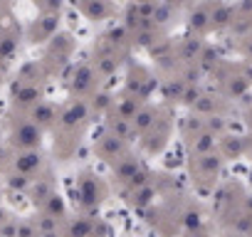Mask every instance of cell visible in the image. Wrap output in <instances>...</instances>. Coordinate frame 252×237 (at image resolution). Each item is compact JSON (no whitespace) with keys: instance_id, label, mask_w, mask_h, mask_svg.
Returning <instances> with one entry per match:
<instances>
[{"instance_id":"6da1fadb","label":"cell","mask_w":252,"mask_h":237,"mask_svg":"<svg viewBox=\"0 0 252 237\" xmlns=\"http://www.w3.org/2000/svg\"><path fill=\"white\" fill-rule=\"evenodd\" d=\"M42 129H37L28 116H15L10 124V134H8V146L15 153L23 151H40L42 146Z\"/></svg>"},{"instance_id":"7a4b0ae2","label":"cell","mask_w":252,"mask_h":237,"mask_svg":"<svg viewBox=\"0 0 252 237\" xmlns=\"http://www.w3.org/2000/svg\"><path fill=\"white\" fill-rule=\"evenodd\" d=\"M72 52H74V37H72V32H57L47 42V50H45V59H42L45 72H60L69 62Z\"/></svg>"},{"instance_id":"3957f363","label":"cell","mask_w":252,"mask_h":237,"mask_svg":"<svg viewBox=\"0 0 252 237\" xmlns=\"http://www.w3.org/2000/svg\"><path fill=\"white\" fill-rule=\"evenodd\" d=\"M96 87H99V74L92 62H82L79 67H74V72L69 77V94L74 99L92 96L96 91Z\"/></svg>"},{"instance_id":"277c9868","label":"cell","mask_w":252,"mask_h":237,"mask_svg":"<svg viewBox=\"0 0 252 237\" xmlns=\"http://www.w3.org/2000/svg\"><path fill=\"white\" fill-rule=\"evenodd\" d=\"M40 101H45V89H42V84H23V82L15 79L13 91H10V106H13V111L28 114V111H30L32 106H37Z\"/></svg>"},{"instance_id":"5b68a950","label":"cell","mask_w":252,"mask_h":237,"mask_svg":"<svg viewBox=\"0 0 252 237\" xmlns=\"http://www.w3.org/2000/svg\"><path fill=\"white\" fill-rule=\"evenodd\" d=\"M89 101L87 99H72L67 106L60 109V121H57V129L62 134H72L77 131L87 118H89Z\"/></svg>"},{"instance_id":"8992f818","label":"cell","mask_w":252,"mask_h":237,"mask_svg":"<svg viewBox=\"0 0 252 237\" xmlns=\"http://www.w3.org/2000/svg\"><path fill=\"white\" fill-rule=\"evenodd\" d=\"M104 183L94 176V173H82L77 180V198L82 203V207H99V203L104 200Z\"/></svg>"},{"instance_id":"52a82bcc","label":"cell","mask_w":252,"mask_h":237,"mask_svg":"<svg viewBox=\"0 0 252 237\" xmlns=\"http://www.w3.org/2000/svg\"><path fill=\"white\" fill-rule=\"evenodd\" d=\"M94 153H96L101 161L116 163V161H121L124 156H129V141H124V139H119V136H111V134H104V136L96 141Z\"/></svg>"},{"instance_id":"ba28073f","label":"cell","mask_w":252,"mask_h":237,"mask_svg":"<svg viewBox=\"0 0 252 237\" xmlns=\"http://www.w3.org/2000/svg\"><path fill=\"white\" fill-rule=\"evenodd\" d=\"M30 121L37 126V129H42V131H47V129H57V121H60V109L52 104V101H40L37 106H32L28 114H25Z\"/></svg>"},{"instance_id":"9c48e42d","label":"cell","mask_w":252,"mask_h":237,"mask_svg":"<svg viewBox=\"0 0 252 237\" xmlns=\"http://www.w3.org/2000/svg\"><path fill=\"white\" fill-rule=\"evenodd\" d=\"M101 235H104V225L101 222L96 225V220L84 217V215L67 220L62 230V237H101Z\"/></svg>"},{"instance_id":"30bf717a","label":"cell","mask_w":252,"mask_h":237,"mask_svg":"<svg viewBox=\"0 0 252 237\" xmlns=\"http://www.w3.org/2000/svg\"><path fill=\"white\" fill-rule=\"evenodd\" d=\"M60 32V15H40L30 25V42H50Z\"/></svg>"},{"instance_id":"8fae6325","label":"cell","mask_w":252,"mask_h":237,"mask_svg":"<svg viewBox=\"0 0 252 237\" xmlns=\"http://www.w3.org/2000/svg\"><path fill=\"white\" fill-rule=\"evenodd\" d=\"M42 166H45L42 151H23V153H15V161H13V171L25 173V176H30V178L40 176Z\"/></svg>"},{"instance_id":"7c38bea8","label":"cell","mask_w":252,"mask_h":237,"mask_svg":"<svg viewBox=\"0 0 252 237\" xmlns=\"http://www.w3.org/2000/svg\"><path fill=\"white\" fill-rule=\"evenodd\" d=\"M74 8L92 23H99V20H106L114 15V5L106 3V0H79V3H74Z\"/></svg>"},{"instance_id":"4fadbf2b","label":"cell","mask_w":252,"mask_h":237,"mask_svg":"<svg viewBox=\"0 0 252 237\" xmlns=\"http://www.w3.org/2000/svg\"><path fill=\"white\" fill-rule=\"evenodd\" d=\"M222 166V156L220 153H208V156H198L193 158V173L198 180H210L220 173Z\"/></svg>"},{"instance_id":"5bb4252c","label":"cell","mask_w":252,"mask_h":237,"mask_svg":"<svg viewBox=\"0 0 252 237\" xmlns=\"http://www.w3.org/2000/svg\"><path fill=\"white\" fill-rule=\"evenodd\" d=\"M55 195V180L50 173H42V176H35L32 180V188H30V200L35 207H42L50 198Z\"/></svg>"},{"instance_id":"9a60e30c","label":"cell","mask_w":252,"mask_h":237,"mask_svg":"<svg viewBox=\"0 0 252 237\" xmlns=\"http://www.w3.org/2000/svg\"><path fill=\"white\" fill-rule=\"evenodd\" d=\"M158 116H161V109H158V106H154V104H144L141 111L136 114V118L131 121V124H134V134H136V136H139V134H149V131L161 121Z\"/></svg>"},{"instance_id":"2e32d148","label":"cell","mask_w":252,"mask_h":237,"mask_svg":"<svg viewBox=\"0 0 252 237\" xmlns=\"http://www.w3.org/2000/svg\"><path fill=\"white\" fill-rule=\"evenodd\" d=\"M203 50H205V45H203V40H200V37H186V40L178 45L176 57L183 62V67H188V64H198V59H200Z\"/></svg>"},{"instance_id":"e0dca14e","label":"cell","mask_w":252,"mask_h":237,"mask_svg":"<svg viewBox=\"0 0 252 237\" xmlns=\"http://www.w3.org/2000/svg\"><path fill=\"white\" fill-rule=\"evenodd\" d=\"M141 171V166H139V158L136 156H124L121 161H116L114 163V178H116V183H121V185H129L131 183V178L136 176Z\"/></svg>"},{"instance_id":"ac0fdd59","label":"cell","mask_w":252,"mask_h":237,"mask_svg":"<svg viewBox=\"0 0 252 237\" xmlns=\"http://www.w3.org/2000/svg\"><path fill=\"white\" fill-rule=\"evenodd\" d=\"M210 15H213V5H198L190 10L188 15V28L195 32V35H203L208 32L213 25H210Z\"/></svg>"},{"instance_id":"d6986e66","label":"cell","mask_w":252,"mask_h":237,"mask_svg":"<svg viewBox=\"0 0 252 237\" xmlns=\"http://www.w3.org/2000/svg\"><path fill=\"white\" fill-rule=\"evenodd\" d=\"M141 106H144L141 99H136V96H131V94H124L121 99H116L114 114H116L119 118H126V121H134L136 114L141 111Z\"/></svg>"},{"instance_id":"ffe728a7","label":"cell","mask_w":252,"mask_h":237,"mask_svg":"<svg viewBox=\"0 0 252 237\" xmlns=\"http://www.w3.org/2000/svg\"><path fill=\"white\" fill-rule=\"evenodd\" d=\"M106 116H109V118H106V134L119 136V139H124V141L136 139V134H134V124H131V121H126V118H119L114 111L106 114Z\"/></svg>"},{"instance_id":"44dd1931","label":"cell","mask_w":252,"mask_h":237,"mask_svg":"<svg viewBox=\"0 0 252 237\" xmlns=\"http://www.w3.org/2000/svg\"><path fill=\"white\" fill-rule=\"evenodd\" d=\"M220 144V139L218 136H213V134H200L198 139H193V141H188V151H190V158H198V156H208V153H215V146Z\"/></svg>"},{"instance_id":"7402d4cb","label":"cell","mask_w":252,"mask_h":237,"mask_svg":"<svg viewBox=\"0 0 252 237\" xmlns=\"http://www.w3.org/2000/svg\"><path fill=\"white\" fill-rule=\"evenodd\" d=\"M235 20H237V8H232V5H213L210 25L215 30H225V28L235 25Z\"/></svg>"},{"instance_id":"603a6c76","label":"cell","mask_w":252,"mask_h":237,"mask_svg":"<svg viewBox=\"0 0 252 237\" xmlns=\"http://www.w3.org/2000/svg\"><path fill=\"white\" fill-rule=\"evenodd\" d=\"M220 156L222 158H240L242 153H247V146H245V139L242 136H222L220 139Z\"/></svg>"},{"instance_id":"cb8c5ba5","label":"cell","mask_w":252,"mask_h":237,"mask_svg":"<svg viewBox=\"0 0 252 237\" xmlns=\"http://www.w3.org/2000/svg\"><path fill=\"white\" fill-rule=\"evenodd\" d=\"M40 212H45V215H50V217H55L57 222H67V212H69V207H67V200L60 195V193H55L42 207H40Z\"/></svg>"},{"instance_id":"d4e9b609","label":"cell","mask_w":252,"mask_h":237,"mask_svg":"<svg viewBox=\"0 0 252 237\" xmlns=\"http://www.w3.org/2000/svg\"><path fill=\"white\" fill-rule=\"evenodd\" d=\"M114 104H116V99H114V94L106 91V89H96V91L92 94V99H89V109H92L94 114H111V111H114Z\"/></svg>"},{"instance_id":"484cf974","label":"cell","mask_w":252,"mask_h":237,"mask_svg":"<svg viewBox=\"0 0 252 237\" xmlns=\"http://www.w3.org/2000/svg\"><path fill=\"white\" fill-rule=\"evenodd\" d=\"M181 134H183L186 141L198 139L200 134H205V118H203V116H195V114L186 116V118H183V124H181Z\"/></svg>"},{"instance_id":"4316f807","label":"cell","mask_w":252,"mask_h":237,"mask_svg":"<svg viewBox=\"0 0 252 237\" xmlns=\"http://www.w3.org/2000/svg\"><path fill=\"white\" fill-rule=\"evenodd\" d=\"M18 47H20V35L15 30H8L3 37H0V62H8L18 55Z\"/></svg>"},{"instance_id":"83f0119b","label":"cell","mask_w":252,"mask_h":237,"mask_svg":"<svg viewBox=\"0 0 252 237\" xmlns=\"http://www.w3.org/2000/svg\"><path fill=\"white\" fill-rule=\"evenodd\" d=\"M104 40H106V45L114 50V52H119L121 47H126L131 42V32L126 30L124 25H119V28H111L106 35H104Z\"/></svg>"},{"instance_id":"f1b7e54d","label":"cell","mask_w":252,"mask_h":237,"mask_svg":"<svg viewBox=\"0 0 252 237\" xmlns=\"http://www.w3.org/2000/svg\"><path fill=\"white\" fill-rule=\"evenodd\" d=\"M161 40V28H149V30H139L136 35H131V45L151 50L156 42Z\"/></svg>"},{"instance_id":"f546056e","label":"cell","mask_w":252,"mask_h":237,"mask_svg":"<svg viewBox=\"0 0 252 237\" xmlns=\"http://www.w3.org/2000/svg\"><path fill=\"white\" fill-rule=\"evenodd\" d=\"M32 180H35V178H30V176H25V173H18V171H10V173L5 176V185H8L13 193H25V190H30V188H32Z\"/></svg>"},{"instance_id":"4dcf8cb0","label":"cell","mask_w":252,"mask_h":237,"mask_svg":"<svg viewBox=\"0 0 252 237\" xmlns=\"http://www.w3.org/2000/svg\"><path fill=\"white\" fill-rule=\"evenodd\" d=\"M186 87H188V84H186L181 77L166 79V84H163V96H166L168 101H178V104H181V96H183Z\"/></svg>"},{"instance_id":"1f68e13d","label":"cell","mask_w":252,"mask_h":237,"mask_svg":"<svg viewBox=\"0 0 252 237\" xmlns=\"http://www.w3.org/2000/svg\"><path fill=\"white\" fill-rule=\"evenodd\" d=\"M205 131L213 134V136H218V139H222L225 131H227V118H225L222 114H218V116H208V118H205Z\"/></svg>"},{"instance_id":"d6a6232c","label":"cell","mask_w":252,"mask_h":237,"mask_svg":"<svg viewBox=\"0 0 252 237\" xmlns=\"http://www.w3.org/2000/svg\"><path fill=\"white\" fill-rule=\"evenodd\" d=\"M156 198V190H154V185H146V188H141V190H136V193H131V203L134 205H139V207H146V205H151V200Z\"/></svg>"},{"instance_id":"836d02e7","label":"cell","mask_w":252,"mask_h":237,"mask_svg":"<svg viewBox=\"0 0 252 237\" xmlns=\"http://www.w3.org/2000/svg\"><path fill=\"white\" fill-rule=\"evenodd\" d=\"M35 225H37V232H40V235H45V232H55V230H60V225H62V222H57L55 217H50V215L40 212V215L35 217Z\"/></svg>"},{"instance_id":"e575fe53","label":"cell","mask_w":252,"mask_h":237,"mask_svg":"<svg viewBox=\"0 0 252 237\" xmlns=\"http://www.w3.org/2000/svg\"><path fill=\"white\" fill-rule=\"evenodd\" d=\"M173 13H176V8L173 5H166V3H158V10H156V25L158 28H163V25H168L171 20H173Z\"/></svg>"},{"instance_id":"d590c367","label":"cell","mask_w":252,"mask_h":237,"mask_svg":"<svg viewBox=\"0 0 252 237\" xmlns=\"http://www.w3.org/2000/svg\"><path fill=\"white\" fill-rule=\"evenodd\" d=\"M225 87H227V94H230V96H240V94H242L250 84H247V82H245V79L237 74V77H227V79H225Z\"/></svg>"},{"instance_id":"8d00e7d4","label":"cell","mask_w":252,"mask_h":237,"mask_svg":"<svg viewBox=\"0 0 252 237\" xmlns=\"http://www.w3.org/2000/svg\"><path fill=\"white\" fill-rule=\"evenodd\" d=\"M200 96H203V91L198 89V84H193V87H186V91H183V96H181V104L193 109V106L200 101Z\"/></svg>"},{"instance_id":"74e56055","label":"cell","mask_w":252,"mask_h":237,"mask_svg":"<svg viewBox=\"0 0 252 237\" xmlns=\"http://www.w3.org/2000/svg\"><path fill=\"white\" fill-rule=\"evenodd\" d=\"M200 67L198 64H188V67H183L181 69V79L188 84V87H193V84H198V79H200Z\"/></svg>"},{"instance_id":"f35d334b","label":"cell","mask_w":252,"mask_h":237,"mask_svg":"<svg viewBox=\"0 0 252 237\" xmlns=\"http://www.w3.org/2000/svg\"><path fill=\"white\" fill-rule=\"evenodd\" d=\"M18 237H40L35 220H20V225H18Z\"/></svg>"},{"instance_id":"ab89813d","label":"cell","mask_w":252,"mask_h":237,"mask_svg":"<svg viewBox=\"0 0 252 237\" xmlns=\"http://www.w3.org/2000/svg\"><path fill=\"white\" fill-rule=\"evenodd\" d=\"M183 225H186V230H198L200 227V212L198 210H188L186 215H183Z\"/></svg>"},{"instance_id":"60d3db41","label":"cell","mask_w":252,"mask_h":237,"mask_svg":"<svg viewBox=\"0 0 252 237\" xmlns=\"http://www.w3.org/2000/svg\"><path fill=\"white\" fill-rule=\"evenodd\" d=\"M13 161H15V151H13L8 144L0 146V168H5V166L13 168Z\"/></svg>"},{"instance_id":"b9f144b4","label":"cell","mask_w":252,"mask_h":237,"mask_svg":"<svg viewBox=\"0 0 252 237\" xmlns=\"http://www.w3.org/2000/svg\"><path fill=\"white\" fill-rule=\"evenodd\" d=\"M18 225H20V220H18V217H13L8 225L0 227V237H18Z\"/></svg>"},{"instance_id":"7bdbcfd3","label":"cell","mask_w":252,"mask_h":237,"mask_svg":"<svg viewBox=\"0 0 252 237\" xmlns=\"http://www.w3.org/2000/svg\"><path fill=\"white\" fill-rule=\"evenodd\" d=\"M240 77L247 82V84H252V62H247V64H242V72H240Z\"/></svg>"},{"instance_id":"ee69618b","label":"cell","mask_w":252,"mask_h":237,"mask_svg":"<svg viewBox=\"0 0 252 237\" xmlns=\"http://www.w3.org/2000/svg\"><path fill=\"white\" fill-rule=\"evenodd\" d=\"M10 220H13L10 210H8V207H3V205H0V227H3V225H8Z\"/></svg>"},{"instance_id":"f6af8a7d","label":"cell","mask_w":252,"mask_h":237,"mask_svg":"<svg viewBox=\"0 0 252 237\" xmlns=\"http://www.w3.org/2000/svg\"><path fill=\"white\" fill-rule=\"evenodd\" d=\"M40 237H62V230H55V232H45V235H40Z\"/></svg>"},{"instance_id":"bcb514c9","label":"cell","mask_w":252,"mask_h":237,"mask_svg":"<svg viewBox=\"0 0 252 237\" xmlns=\"http://www.w3.org/2000/svg\"><path fill=\"white\" fill-rule=\"evenodd\" d=\"M247 156H250V161H252V146H250V148H247Z\"/></svg>"},{"instance_id":"7dc6e473","label":"cell","mask_w":252,"mask_h":237,"mask_svg":"<svg viewBox=\"0 0 252 237\" xmlns=\"http://www.w3.org/2000/svg\"><path fill=\"white\" fill-rule=\"evenodd\" d=\"M5 35V30H3V25H0V37H3Z\"/></svg>"},{"instance_id":"c3c4849f","label":"cell","mask_w":252,"mask_h":237,"mask_svg":"<svg viewBox=\"0 0 252 237\" xmlns=\"http://www.w3.org/2000/svg\"><path fill=\"white\" fill-rule=\"evenodd\" d=\"M0 84H3V72H0Z\"/></svg>"},{"instance_id":"681fc988","label":"cell","mask_w":252,"mask_h":237,"mask_svg":"<svg viewBox=\"0 0 252 237\" xmlns=\"http://www.w3.org/2000/svg\"><path fill=\"white\" fill-rule=\"evenodd\" d=\"M230 237H240V235H230Z\"/></svg>"},{"instance_id":"f907efd6","label":"cell","mask_w":252,"mask_h":237,"mask_svg":"<svg viewBox=\"0 0 252 237\" xmlns=\"http://www.w3.org/2000/svg\"><path fill=\"white\" fill-rule=\"evenodd\" d=\"M0 190H3V185H0Z\"/></svg>"}]
</instances>
